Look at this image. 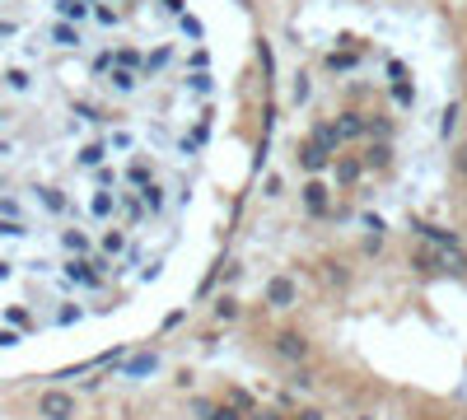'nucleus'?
I'll use <instances>...</instances> for the list:
<instances>
[{"instance_id": "12", "label": "nucleus", "mask_w": 467, "mask_h": 420, "mask_svg": "<svg viewBox=\"0 0 467 420\" xmlns=\"http://www.w3.org/2000/svg\"><path fill=\"white\" fill-rule=\"evenodd\" d=\"M300 420H323V416H318V411H304V416Z\"/></svg>"}, {"instance_id": "1", "label": "nucleus", "mask_w": 467, "mask_h": 420, "mask_svg": "<svg viewBox=\"0 0 467 420\" xmlns=\"http://www.w3.org/2000/svg\"><path fill=\"white\" fill-rule=\"evenodd\" d=\"M38 407H43V416H47V420H70V416H75V402H70L66 392H47Z\"/></svg>"}, {"instance_id": "7", "label": "nucleus", "mask_w": 467, "mask_h": 420, "mask_svg": "<svg viewBox=\"0 0 467 420\" xmlns=\"http://www.w3.org/2000/svg\"><path fill=\"white\" fill-rule=\"evenodd\" d=\"M304 201H309V206H313V210H323V206H327V192H323V187H318V182H313V187H309V192H304Z\"/></svg>"}, {"instance_id": "6", "label": "nucleus", "mask_w": 467, "mask_h": 420, "mask_svg": "<svg viewBox=\"0 0 467 420\" xmlns=\"http://www.w3.org/2000/svg\"><path fill=\"white\" fill-rule=\"evenodd\" d=\"M280 350L295 355V360H304V341H300V336H280Z\"/></svg>"}, {"instance_id": "2", "label": "nucleus", "mask_w": 467, "mask_h": 420, "mask_svg": "<svg viewBox=\"0 0 467 420\" xmlns=\"http://www.w3.org/2000/svg\"><path fill=\"white\" fill-rule=\"evenodd\" d=\"M61 243H66V253H89V238H84V233H79V229H66V233H61Z\"/></svg>"}, {"instance_id": "4", "label": "nucleus", "mask_w": 467, "mask_h": 420, "mask_svg": "<svg viewBox=\"0 0 467 420\" xmlns=\"http://www.w3.org/2000/svg\"><path fill=\"white\" fill-rule=\"evenodd\" d=\"M267 299H271V304H290V299H295V285H290V280H276Z\"/></svg>"}, {"instance_id": "5", "label": "nucleus", "mask_w": 467, "mask_h": 420, "mask_svg": "<svg viewBox=\"0 0 467 420\" xmlns=\"http://www.w3.org/2000/svg\"><path fill=\"white\" fill-rule=\"evenodd\" d=\"M52 38H56L61 47H75V43H79V33H75V28H66V23H56V28H52Z\"/></svg>"}, {"instance_id": "10", "label": "nucleus", "mask_w": 467, "mask_h": 420, "mask_svg": "<svg viewBox=\"0 0 467 420\" xmlns=\"http://www.w3.org/2000/svg\"><path fill=\"white\" fill-rule=\"evenodd\" d=\"M5 79H10L14 89H28V75H23V70H10V75H5Z\"/></svg>"}, {"instance_id": "9", "label": "nucleus", "mask_w": 467, "mask_h": 420, "mask_svg": "<svg viewBox=\"0 0 467 420\" xmlns=\"http://www.w3.org/2000/svg\"><path fill=\"white\" fill-rule=\"evenodd\" d=\"M5 322H14V327H28V309H5Z\"/></svg>"}, {"instance_id": "3", "label": "nucleus", "mask_w": 467, "mask_h": 420, "mask_svg": "<svg viewBox=\"0 0 467 420\" xmlns=\"http://www.w3.org/2000/svg\"><path fill=\"white\" fill-rule=\"evenodd\" d=\"M89 215H94V220H108V215H112V197H108V192H99V197L89 201Z\"/></svg>"}, {"instance_id": "8", "label": "nucleus", "mask_w": 467, "mask_h": 420, "mask_svg": "<svg viewBox=\"0 0 467 420\" xmlns=\"http://www.w3.org/2000/svg\"><path fill=\"white\" fill-rule=\"evenodd\" d=\"M150 369H155V360H150V355H141V360H131V365H126V374H150Z\"/></svg>"}, {"instance_id": "11", "label": "nucleus", "mask_w": 467, "mask_h": 420, "mask_svg": "<svg viewBox=\"0 0 467 420\" xmlns=\"http://www.w3.org/2000/svg\"><path fill=\"white\" fill-rule=\"evenodd\" d=\"M211 420H238L234 411H211Z\"/></svg>"}]
</instances>
